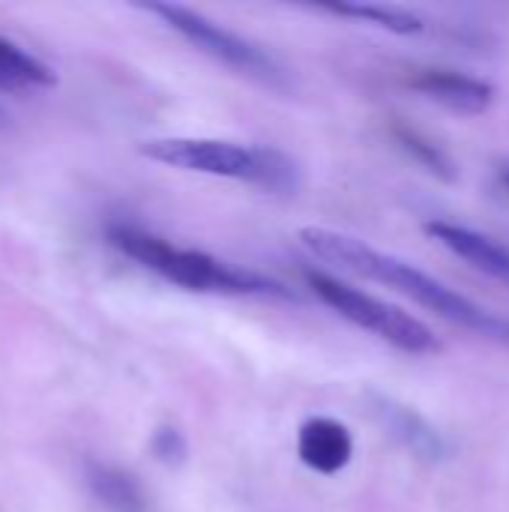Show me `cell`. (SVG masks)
I'll return each instance as SVG.
<instances>
[{"mask_svg":"<svg viewBox=\"0 0 509 512\" xmlns=\"http://www.w3.org/2000/svg\"><path fill=\"white\" fill-rule=\"evenodd\" d=\"M426 234L435 237L441 246H447L453 255H459L462 261H468L474 270L498 279L509 285V246L489 237V234H480L468 225H459V222H444V219H435V222H426Z\"/></svg>","mask_w":509,"mask_h":512,"instance_id":"obj_8","label":"cell"},{"mask_svg":"<svg viewBox=\"0 0 509 512\" xmlns=\"http://www.w3.org/2000/svg\"><path fill=\"white\" fill-rule=\"evenodd\" d=\"M501 180H504V186H507V189H509V165H507V168H504V171H501Z\"/></svg>","mask_w":509,"mask_h":512,"instance_id":"obj_15","label":"cell"},{"mask_svg":"<svg viewBox=\"0 0 509 512\" xmlns=\"http://www.w3.org/2000/svg\"><path fill=\"white\" fill-rule=\"evenodd\" d=\"M303 279L306 285L318 294V300L324 306H330L339 318L351 321L354 327L378 336L381 342L393 345L396 351H405V354H435L441 351V342L435 339V333L417 321L414 315H408L405 309L387 303V300H378L324 270H303Z\"/></svg>","mask_w":509,"mask_h":512,"instance_id":"obj_4","label":"cell"},{"mask_svg":"<svg viewBox=\"0 0 509 512\" xmlns=\"http://www.w3.org/2000/svg\"><path fill=\"white\" fill-rule=\"evenodd\" d=\"M54 84L57 75L51 66H45L39 57L27 54L15 42L0 36V90L27 93V90H48Z\"/></svg>","mask_w":509,"mask_h":512,"instance_id":"obj_11","label":"cell"},{"mask_svg":"<svg viewBox=\"0 0 509 512\" xmlns=\"http://www.w3.org/2000/svg\"><path fill=\"white\" fill-rule=\"evenodd\" d=\"M300 462L324 477L345 471L354 459V438L345 423L333 417H309L297 432Z\"/></svg>","mask_w":509,"mask_h":512,"instance_id":"obj_7","label":"cell"},{"mask_svg":"<svg viewBox=\"0 0 509 512\" xmlns=\"http://www.w3.org/2000/svg\"><path fill=\"white\" fill-rule=\"evenodd\" d=\"M300 243L318 261L333 264L339 270H348L354 276L381 282V285L411 297L417 306L429 309L432 315L509 348V318L486 309L483 303H477L459 291H453L450 285H444L441 279L429 276L426 270L402 261L399 255L381 252V249H375V246H369L351 234H339V231L315 228V225L300 231Z\"/></svg>","mask_w":509,"mask_h":512,"instance_id":"obj_1","label":"cell"},{"mask_svg":"<svg viewBox=\"0 0 509 512\" xmlns=\"http://www.w3.org/2000/svg\"><path fill=\"white\" fill-rule=\"evenodd\" d=\"M150 447H153V456H156L159 462H165V465H180V462L186 459V441H183V435H180L177 429H171V426L156 429Z\"/></svg>","mask_w":509,"mask_h":512,"instance_id":"obj_14","label":"cell"},{"mask_svg":"<svg viewBox=\"0 0 509 512\" xmlns=\"http://www.w3.org/2000/svg\"><path fill=\"white\" fill-rule=\"evenodd\" d=\"M141 153L180 171L228 177L270 192H294L300 183L294 159L276 147L234 144L219 138H153L141 144Z\"/></svg>","mask_w":509,"mask_h":512,"instance_id":"obj_3","label":"cell"},{"mask_svg":"<svg viewBox=\"0 0 509 512\" xmlns=\"http://www.w3.org/2000/svg\"><path fill=\"white\" fill-rule=\"evenodd\" d=\"M393 138H396L399 147H402L408 156H414L426 171H432V174H438V177H444V180H456V165H453V159H450L432 138H426L420 129H414V126H408V123H396V126H393Z\"/></svg>","mask_w":509,"mask_h":512,"instance_id":"obj_13","label":"cell"},{"mask_svg":"<svg viewBox=\"0 0 509 512\" xmlns=\"http://www.w3.org/2000/svg\"><path fill=\"white\" fill-rule=\"evenodd\" d=\"M411 87L456 114H483L495 102V87L489 81L453 69H420L411 75Z\"/></svg>","mask_w":509,"mask_h":512,"instance_id":"obj_9","label":"cell"},{"mask_svg":"<svg viewBox=\"0 0 509 512\" xmlns=\"http://www.w3.org/2000/svg\"><path fill=\"white\" fill-rule=\"evenodd\" d=\"M108 243L126 255L129 261L141 264L144 270L162 276L171 285H180L186 291H201V294H225V297H279V300H297L291 288L282 282L246 270L237 264H228L222 258H213L201 249H183L168 243L165 237L129 225V222H111L105 228Z\"/></svg>","mask_w":509,"mask_h":512,"instance_id":"obj_2","label":"cell"},{"mask_svg":"<svg viewBox=\"0 0 509 512\" xmlns=\"http://www.w3.org/2000/svg\"><path fill=\"white\" fill-rule=\"evenodd\" d=\"M372 414L375 420L387 429V435H393L408 453H414L423 462H441L447 456V444L441 438V432L423 417L417 414L411 405H402L390 396L372 393Z\"/></svg>","mask_w":509,"mask_h":512,"instance_id":"obj_6","label":"cell"},{"mask_svg":"<svg viewBox=\"0 0 509 512\" xmlns=\"http://www.w3.org/2000/svg\"><path fill=\"white\" fill-rule=\"evenodd\" d=\"M84 486L105 512H150L144 486L120 465L87 459L84 462Z\"/></svg>","mask_w":509,"mask_h":512,"instance_id":"obj_10","label":"cell"},{"mask_svg":"<svg viewBox=\"0 0 509 512\" xmlns=\"http://www.w3.org/2000/svg\"><path fill=\"white\" fill-rule=\"evenodd\" d=\"M327 12L357 18V21H369V24L384 27V30L399 33V36H411V33H420L426 27L417 12L402 9V6H384V3H339V6H327Z\"/></svg>","mask_w":509,"mask_h":512,"instance_id":"obj_12","label":"cell"},{"mask_svg":"<svg viewBox=\"0 0 509 512\" xmlns=\"http://www.w3.org/2000/svg\"><path fill=\"white\" fill-rule=\"evenodd\" d=\"M147 12H153L156 18H162L174 33H180L189 45H195L201 54L225 63L228 69H234L237 75H246L264 87H273V90H288L291 87V78L285 72V66L258 42L216 24L213 18L189 9V6H180V3H150L144 6Z\"/></svg>","mask_w":509,"mask_h":512,"instance_id":"obj_5","label":"cell"}]
</instances>
